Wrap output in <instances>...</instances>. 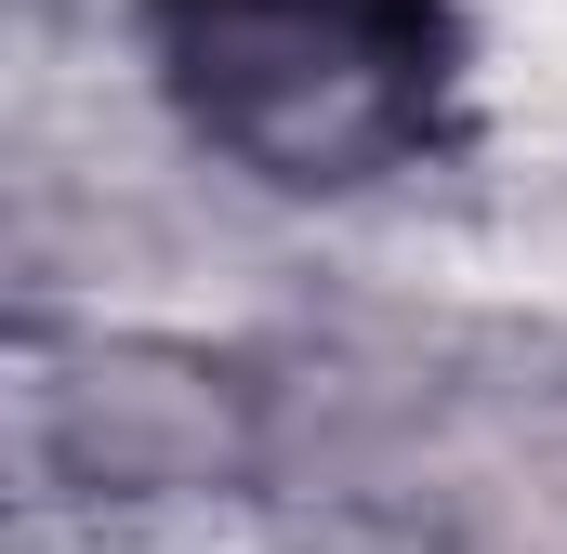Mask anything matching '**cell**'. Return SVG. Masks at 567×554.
<instances>
[{"mask_svg": "<svg viewBox=\"0 0 567 554\" xmlns=\"http://www.w3.org/2000/svg\"><path fill=\"white\" fill-rule=\"evenodd\" d=\"M145 27L185 133L251 185L343 198L449 133V0H145Z\"/></svg>", "mask_w": 567, "mask_h": 554, "instance_id": "obj_1", "label": "cell"}]
</instances>
